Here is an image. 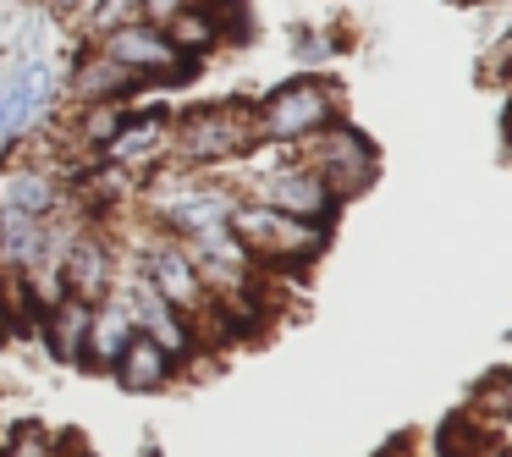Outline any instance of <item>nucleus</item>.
Here are the masks:
<instances>
[{
	"mask_svg": "<svg viewBox=\"0 0 512 457\" xmlns=\"http://www.w3.org/2000/svg\"><path fill=\"white\" fill-rule=\"evenodd\" d=\"M61 287H67V298H83V303L111 298V287H116V254L100 243V237H78V243L61 254Z\"/></svg>",
	"mask_w": 512,
	"mask_h": 457,
	"instance_id": "f8f14e48",
	"label": "nucleus"
},
{
	"mask_svg": "<svg viewBox=\"0 0 512 457\" xmlns=\"http://www.w3.org/2000/svg\"><path fill=\"white\" fill-rule=\"evenodd\" d=\"M133 270L155 287V298H166L171 309L182 314V320H199V314L210 309V292H204L199 270H193V259L182 254V243H171V237H160V232L144 237Z\"/></svg>",
	"mask_w": 512,
	"mask_h": 457,
	"instance_id": "0eeeda50",
	"label": "nucleus"
},
{
	"mask_svg": "<svg viewBox=\"0 0 512 457\" xmlns=\"http://www.w3.org/2000/svg\"><path fill=\"white\" fill-rule=\"evenodd\" d=\"M331 122H342V94H336L325 78H292V83H281L276 94H265V100L254 105L259 144H276V149L309 144V138L325 133Z\"/></svg>",
	"mask_w": 512,
	"mask_h": 457,
	"instance_id": "7ed1b4c3",
	"label": "nucleus"
},
{
	"mask_svg": "<svg viewBox=\"0 0 512 457\" xmlns=\"http://www.w3.org/2000/svg\"><path fill=\"white\" fill-rule=\"evenodd\" d=\"M259 149V127H254V105L243 100H221V105H199L188 116H171V166L182 171H204L210 177L226 160H248Z\"/></svg>",
	"mask_w": 512,
	"mask_h": 457,
	"instance_id": "f257e3e1",
	"label": "nucleus"
},
{
	"mask_svg": "<svg viewBox=\"0 0 512 457\" xmlns=\"http://www.w3.org/2000/svg\"><path fill=\"white\" fill-rule=\"evenodd\" d=\"M89 314L94 303L83 298H56L45 309V342L61 364H83V342H89Z\"/></svg>",
	"mask_w": 512,
	"mask_h": 457,
	"instance_id": "2eb2a0df",
	"label": "nucleus"
},
{
	"mask_svg": "<svg viewBox=\"0 0 512 457\" xmlns=\"http://www.w3.org/2000/svg\"><path fill=\"white\" fill-rule=\"evenodd\" d=\"M171 358L160 353L155 342H144V336H133V342H127V353L116 358V386H127V391H160V386H171Z\"/></svg>",
	"mask_w": 512,
	"mask_h": 457,
	"instance_id": "f3484780",
	"label": "nucleus"
},
{
	"mask_svg": "<svg viewBox=\"0 0 512 457\" xmlns=\"http://www.w3.org/2000/svg\"><path fill=\"white\" fill-rule=\"evenodd\" d=\"M138 89H144V83H138L133 72L116 67L105 50H89V56L72 67V78H67V94L83 105V111H89V105H127Z\"/></svg>",
	"mask_w": 512,
	"mask_h": 457,
	"instance_id": "ddd939ff",
	"label": "nucleus"
},
{
	"mask_svg": "<svg viewBox=\"0 0 512 457\" xmlns=\"http://www.w3.org/2000/svg\"><path fill=\"white\" fill-rule=\"evenodd\" d=\"M133 320H127V309L116 298H100L89 314V342H83V369H100V375H111L116 358L127 353V342H133Z\"/></svg>",
	"mask_w": 512,
	"mask_h": 457,
	"instance_id": "4468645a",
	"label": "nucleus"
},
{
	"mask_svg": "<svg viewBox=\"0 0 512 457\" xmlns=\"http://www.w3.org/2000/svg\"><path fill=\"white\" fill-rule=\"evenodd\" d=\"M292 155H298V166H309L314 177L325 182V193H331L336 210H342L347 199H358L380 171V149L369 144L353 122H331L325 133H314L309 144L292 149Z\"/></svg>",
	"mask_w": 512,
	"mask_h": 457,
	"instance_id": "20e7f679",
	"label": "nucleus"
},
{
	"mask_svg": "<svg viewBox=\"0 0 512 457\" xmlns=\"http://www.w3.org/2000/svg\"><path fill=\"white\" fill-rule=\"evenodd\" d=\"M50 12L61 17V23H89L94 17V6H100V0H45Z\"/></svg>",
	"mask_w": 512,
	"mask_h": 457,
	"instance_id": "6ab92c4d",
	"label": "nucleus"
},
{
	"mask_svg": "<svg viewBox=\"0 0 512 457\" xmlns=\"http://www.w3.org/2000/svg\"><path fill=\"white\" fill-rule=\"evenodd\" d=\"M292 45H298V56H325V50H331V39H314V28H298V39H292Z\"/></svg>",
	"mask_w": 512,
	"mask_h": 457,
	"instance_id": "aec40b11",
	"label": "nucleus"
},
{
	"mask_svg": "<svg viewBox=\"0 0 512 457\" xmlns=\"http://www.w3.org/2000/svg\"><path fill=\"white\" fill-rule=\"evenodd\" d=\"M50 100H56V78H50V67L28 61V67L6 72V78H0V144H12L17 133H28V127L50 111Z\"/></svg>",
	"mask_w": 512,
	"mask_h": 457,
	"instance_id": "9d476101",
	"label": "nucleus"
},
{
	"mask_svg": "<svg viewBox=\"0 0 512 457\" xmlns=\"http://www.w3.org/2000/svg\"><path fill=\"white\" fill-rule=\"evenodd\" d=\"M0 210L12 215H28V221H50L56 210H67V188L50 166H0Z\"/></svg>",
	"mask_w": 512,
	"mask_h": 457,
	"instance_id": "9b49d317",
	"label": "nucleus"
},
{
	"mask_svg": "<svg viewBox=\"0 0 512 457\" xmlns=\"http://www.w3.org/2000/svg\"><path fill=\"white\" fill-rule=\"evenodd\" d=\"M160 34L171 39V50H177L182 61H199V56H210V50L226 39V23H221L215 6H188V12H177Z\"/></svg>",
	"mask_w": 512,
	"mask_h": 457,
	"instance_id": "dca6fc26",
	"label": "nucleus"
},
{
	"mask_svg": "<svg viewBox=\"0 0 512 457\" xmlns=\"http://www.w3.org/2000/svg\"><path fill=\"white\" fill-rule=\"evenodd\" d=\"M0 457H61V441H50V435L28 430V435H12V446Z\"/></svg>",
	"mask_w": 512,
	"mask_h": 457,
	"instance_id": "a211bd4d",
	"label": "nucleus"
},
{
	"mask_svg": "<svg viewBox=\"0 0 512 457\" xmlns=\"http://www.w3.org/2000/svg\"><path fill=\"white\" fill-rule=\"evenodd\" d=\"M111 298L127 309V320H133V331L144 336V342H155L160 353L177 364V358H188L193 347H199V331H193V320H182L177 309H171L166 298H155V287H149L144 276H122V287H111Z\"/></svg>",
	"mask_w": 512,
	"mask_h": 457,
	"instance_id": "6e6552de",
	"label": "nucleus"
},
{
	"mask_svg": "<svg viewBox=\"0 0 512 457\" xmlns=\"http://www.w3.org/2000/svg\"><path fill=\"white\" fill-rule=\"evenodd\" d=\"M94 50H105V56H111L122 72H133L138 83H155V78L160 83H188V72H193V61H182L155 23L111 28L105 39H94Z\"/></svg>",
	"mask_w": 512,
	"mask_h": 457,
	"instance_id": "1a4fd4ad",
	"label": "nucleus"
},
{
	"mask_svg": "<svg viewBox=\"0 0 512 457\" xmlns=\"http://www.w3.org/2000/svg\"><path fill=\"white\" fill-rule=\"evenodd\" d=\"M232 237L243 243V254L254 265H281V270H303L325 254L331 243V226L320 221H298V215H281V210H265V204H248L237 199L232 210Z\"/></svg>",
	"mask_w": 512,
	"mask_h": 457,
	"instance_id": "f03ea898",
	"label": "nucleus"
},
{
	"mask_svg": "<svg viewBox=\"0 0 512 457\" xmlns=\"http://www.w3.org/2000/svg\"><path fill=\"white\" fill-rule=\"evenodd\" d=\"M237 199L265 204V210H281V215H298V221H320V226H331V215H336L325 182L309 166H298L292 149H281V166H248Z\"/></svg>",
	"mask_w": 512,
	"mask_h": 457,
	"instance_id": "39448f33",
	"label": "nucleus"
},
{
	"mask_svg": "<svg viewBox=\"0 0 512 457\" xmlns=\"http://www.w3.org/2000/svg\"><path fill=\"white\" fill-rule=\"evenodd\" d=\"M100 166L116 177H155L160 166H171V116L122 111V127L100 144Z\"/></svg>",
	"mask_w": 512,
	"mask_h": 457,
	"instance_id": "423d86ee",
	"label": "nucleus"
}]
</instances>
